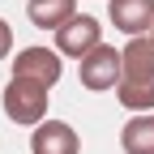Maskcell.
<instances>
[{
  "mask_svg": "<svg viewBox=\"0 0 154 154\" xmlns=\"http://www.w3.org/2000/svg\"><path fill=\"white\" fill-rule=\"evenodd\" d=\"M0 103H5V116L13 124H43L47 116V86L30 82V77H13L0 94Z\"/></svg>",
  "mask_w": 154,
  "mask_h": 154,
  "instance_id": "1",
  "label": "cell"
},
{
  "mask_svg": "<svg viewBox=\"0 0 154 154\" xmlns=\"http://www.w3.org/2000/svg\"><path fill=\"white\" fill-rule=\"evenodd\" d=\"M120 82H124V51L99 43V47L82 60V86L94 90V94H103V90L120 86Z\"/></svg>",
  "mask_w": 154,
  "mask_h": 154,
  "instance_id": "2",
  "label": "cell"
},
{
  "mask_svg": "<svg viewBox=\"0 0 154 154\" xmlns=\"http://www.w3.org/2000/svg\"><path fill=\"white\" fill-rule=\"evenodd\" d=\"M99 43H103V26H99V17H90V13H77V17H69V22L56 30V51L73 56V60H86Z\"/></svg>",
  "mask_w": 154,
  "mask_h": 154,
  "instance_id": "3",
  "label": "cell"
},
{
  "mask_svg": "<svg viewBox=\"0 0 154 154\" xmlns=\"http://www.w3.org/2000/svg\"><path fill=\"white\" fill-rule=\"evenodd\" d=\"M13 77H30V82H38V86L51 90L56 82H60V51H51V47H26V51H17Z\"/></svg>",
  "mask_w": 154,
  "mask_h": 154,
  "instance_id": "4",
  "label": "cell"
},
{
  "mask_svg": "<svg viewBox=\"0 0 154 154\" xmlns=\"http://www.w3.org/2000/svg\"><path fill=\"white\" fill-rule=\"evenodd\" d=\"M77 150H82V137L64 120H43L30 133V154H77Z\"/></svg>",
  "mask_w": 154,
  "mask_h": 154,
  "instance_id": "5",
  "label": "cell"
},
{
  "mask_svg": "<svg viewBox=\"0 0 154 154\" xmlns=\"http://www.w3.org/2000/svg\"><path fill=\"white\" fill-rule=\"evenodd\" d=\"M107 13H111V26L124 30L128 38L150 34V26H154V0H111Z\"/></svg>",
  "mask_w": 154,
  "mask_h": 154,
  "instance_id": "6",
  "label": "cell"
},
{
  "mask_svg": "<svg viewBox=\"0 0 154 154\" xmlns=\"http://www.w3.org/2000/svg\"><path fill=\"white\" fill-rule=\"evenodd\" d=\"M124 82H154V38L137 34L124 43Z\"/></svg>",
  "mask_w": 154,
  "mask_h": 154,
  "instance_id": "7",
  "label": "cell"
},
{
  "mask_svg": "<svg viewBox=\"0 0 154 154\" xmlns=\"http://www.w3.org/2000/svg\"><path fill=\"white\" fill-rule=\"evenodd\" d=\"M26 17L43 30H60L69 17H77V0H30Z\"/></svg>",
  "mask_w": 154,
  "mask_h": 154,
  "instance_id": "8",
  "label": "cell"
},
{
  "mask_svg": "<svg viewBox=\"0 0 154 154\" xmlns=\"http://www.w3.org/2000/svg\"><path fill=\"white\" fill-rule=\"evenodd\" d=\"M124 154H154V116H137L120 128Z\"/></svg>",
  "mask_w": 154,
  "mask_h": 154,
  "instance_id": "9",
  "label": "cell"
},
{
  "mask_svg": "<svg viewBox=\"0 0 154 154\" xmlns=\"http://www.w3.org/2000/svg\"><path fill=\"white\" fill-rule=\"evenodd\" d=\"M116 90H120V103L128 111H137V116L154 107V82H120Z\"/></svg>",
  "mask_w": 154,
  "mask_h": 154,
  "instance_id": "10",
  "label": "cell"
},
{
  "mask_svg": "<svg viewBox=\"0 0 154 154\" xmlns=\"http://www.w3.org/2000/svg\"><path fill=\"white\" fill-rule=\"evenodd\" d=\"M9 51H13V26L5 22V17H0V60H5Z\"/></svg>",
  "mask_w": 154,
  "mask_h": 154,
  "instance_id": "11",
  "label": "cell"
},
{
  "mask_svg": "<svg viewBox=\"0 0 154 154\" xmlns=\"http://www.w3.org/2000/svg\"><path fill=\"white\" fill-rule=\"evenodd\" d=\"M150 38H154V26H150Z\"/></svg>",
  "mask_w": 154,
  "mask_h": 154,
  "instance_id": "12",
  "label": "cell"
}]
</instances>
